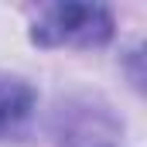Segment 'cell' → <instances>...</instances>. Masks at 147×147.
<instances>
[{
	"label": "cell",
	"instance_id": "cell-1",
	"mask_svg": "<svg viewBox=\"0 0 147 147\" xmlns=\"http://www.w3.org/2000/svg\"><path fill=\"white\" fill-rule=\"evenodd\" d=\"M113 38V14L103 3H48L31 24L38 48H99Z\"/></svg>",
	"mask_w": 147,
	"mask_h": 147
},
{
	"label": "cell",
	"instance_id": "cell-3",
	"mask_svg": "<svg viewBox=\"0 0 147 147\" xmlns=\"http://www.w3.org/2000/svg\"><path fill=\"white\" fill-rule=\"evenodd\" d=\"M34 113V89L24 79L0 75V137L17 134Z\"/></svg>",
	"mask_w": 147,
	"mask_h": 147
},
{
	"label": "cell",
	"instance_id": "cell-2",
	"mask_svg": "<svg viewBox=\"0 0 147 147\" xmlns=\"http://www.w3.org/2000/svg\"><path fill=\"white\" fill-rule=\"evenodd\" d=\"M58 147H120V123L103 103L69 99L55 113Z\"/></svg>",
	"mask_w": 147,
	"mask_h": 147
}]
</instances>
